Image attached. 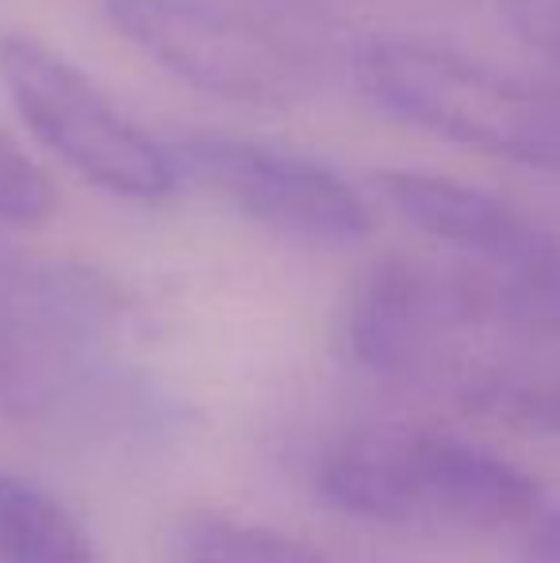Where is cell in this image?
Segmentation results:
<instances>
[{
	"label": "cell",
	"mask_w": 560,
	"mask_h": 563,
	"mask_svg": "<svg viewBox=\"0 0 560 563\" xmlns=\"http://www.w3.org/2000/svg\"><path fill=\"white\" fill-rule=\"evenodd\" d=\"M518 563H560V503H546L518 529Z\"/></svg>",
	"instance_id": "5bb4252c"
},
{
	"label": "cell",
	"mask_w": 560,
	"mask_h": 563,
	"mask_svg": "<svg viewBox=\"0 0 560 563\" xmlns=\"http://www.w3.org/2000/svg\"><path fill=\"white\" fill-rule=\"evenodd\" d=\"M108 291L66 268L0 276V410L23 415L58 395L77 353L108 319Z\"/></svg>",
	"instance_id": "8992f818"
},
{
	"label": "cell",
	"mask_w": 560,
	"mask_h": 563,
	"mask_svg": "<svg viewBox=\"0 0 560 563\" xmlns=\"http://www.w3.org/2000/svg\"><path fill=\"white\" fill-rule=\"evenodd\" d=\"M173 549L177 563H327L292 537L227 518H188Z\"/></svg>",
	"instance_id": "8fae6325"
},
{
	"label": "cell",
	"mask_w": 560,
	"mask_h": 563,
	"mask_svg": "<svg viewBox=\"0 0 560 563\" xmlns=\"http://www.w3.org/2000/svg\"><path fill=\"white\" fill-rule=\"evenodd\" d=\"M315 487L322 503L350 518L384 521V526L419 521L396 433H373L330 449L315 472Z\"/></svg>",
	"instance_id": "ba28073f"
},
{
	"label": "cell",
	"mask_w": 560,
	"mask_h": 563,
	"mask_svg": "<svg viewBox=\"0 0 560 563\" xmlns=\"http://www.w3.org/2000/svg\"><path fill=\"white\" fill-rule=\"evenodd\" d=\"M180 185L216 192L234 211L284 238L311 245H353L373 230L358 188L296 150L239 134H180L169 142Z\"/></svg>",
	"instance_id": "277c9868"
},
{
	"label": "cell",
	"mask_w": 560,
	"mask_h": 563,
	"mask_svg": "<svg viewBox=\"0 0 560 563\" xmlns=\"http://www.w3.org/2000/svg\"><path fill=\"white\" fill-rule=\"evenodd\" d=\"M469 410L487 415L510 430L560 441V368H484L472 372L461 387Z\"/></svg>",
	"instance_id": "30bf717a"
},
{
	"label": "cell",
	"mask_w": 560,
	"mask_h": 563,
	"mask_svg": "<svg viewBox=\"0 0 560 563\" xmlns=\"http://www.w3.org/2000/svg\"><path fill=\"white\" fill-rule=\"evenodd\" d=\"M123 38L165 74L239 104H296L322 74V38L304 15L254 0H105Z\"/></svg>",
	"instance_id": "7a4b0ae2"
},
{
	"label": "cell",
	"mask_w": 560,
	"mask_h": 563,
	"mask_svg": "<svg viewBox=\"0 0 560 563\" xmlns=\"http://www.w3.org/2000/svg\"><path fill=\"white\" fill-rule=\"evenodd\" d=\"M51 177L8 134H0V219L15 227H31L43 223L51 216Z\"/></svg>",
	"instance_id": "7c38bea8"
},
{
	"label": "cell",
	"mask_w": 560,
	"mask_h": 563,
	"mask_svg": "<svg viewBox=\"0 0 560 563\" xmlns=\"http://www.w3.org/2000/svg\"><path fill=\"white\" fill-rule=\"evenodd\" d=\"M0 85L31 134L77 177L142 203L180 188L169 142L150 139L92 77L35 35H0Z\"/></svg>",
	"instance_id": "3957f363"
},
{
	"label": "cell",
	"mask_w": 560,
	"mask_h": 563,
	"mask_svg": "<svg viewBox=\"0 0 560 563\" xmlns=\"http://www.w3.org/2000/svg\"><path fill=\"white\" fill-rule=\"evenodd\" d=\"M365 100L396 123L530 169L560 173V77H534L433 43L384 35L353 54Z\"/></svg>",
	"instance_id": "6da1fadb"
},
{
	"label": "cell",
	"mask_w": 560,
	"mask_h": 563,
	"mask_svg": "<svg viewBox=\"0 0 560 563\" xmlns=\"http://www.w3.org/2000/svg\"><path fill=\"white\" fill-rule=\"evenodd\" d=\"M0 563H97V552L51 490L0 467Z\"/></svg>",
	"instance_id": "9c48e42d"
},
{
	"label": "cell",
	"mask_w": 560,
	"mask_h": 563,
	"mask_svg": "<svg viewBox=\"0 0 560 563\" xmlns=\"http://www.w3.org/2000/svg\"><path fill=\"white\" fill-rule=\"evenodd\" d=\"M381 200L419 234L518 288L560 296V238L515 203L422 169H376Z\"/></svg>",
	"instance_id": "5b68a950"
},
{
	"label": "cell",
	"mask_w": 560,
	"mask_h": 563,
	"mask_svg": "<svg viewBox=\"0 0 560 563\" xmlns=\"http://www.w3.org/2000/svg\"><path fill=\"white\" fill-rule=\"evenodd\" d=\"M499 12L534 54L560 66V0H499Z\"/></svg>",
	"instance_id": "4fadbf2b"
},
{
	"label": "cell",
	"mask_w": 560,
	"mask_h": 563,
	"mask_svg": "<svg viewBox=\"0 0 560 563\" xmlns=\"http://www.w3.org/2000/svg\"><path fill=\"white\" fill-rule=\"evenodd\" d=\"M419 521L518 533L549 503L515 460L449 433H396Z\"/></svg>",
	"instance_id": "52a82bcc"
}]
</instances>
